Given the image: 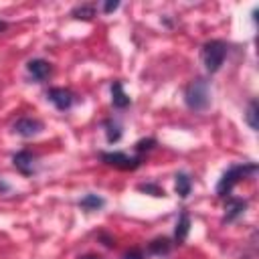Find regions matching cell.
Here are the masks:
<instances>
[{
  "instance_id": "6da1fadb",
  "label": "cell",
  "mask_w": 259,
  "mask_h": 259,
  "mask_svg": "<svg viewBox=\"0 0 259 259\" xmlns=\"http://www.w3.org/2000/svg\"><path fill=\"white\" fill-rule=\"evenodd\" d=\"M184 103L192 111H204L210 105V81L204 77L192 79L184 87Z\"/></svg>"
},
{
  "instance_id": "7a4b0ae2",
  "label": "cell",
  "mask_w": 259,
  "mask_h": 259,
  "mask_svg": "<svg viewBox=\"0 0 259 259\" xmlns=\"http://www.w3.org/2000/svg\"><path fill=\"white\" fill-rule=\"evenodd\" d=\"M227 53H229V45L221 38H212V40H206L202 45V51H200V59H202V65L206 69V73H217L225 59H227Z\"/></svg>"
},
{
  "instance_id": "3957f363",
  "label": "cell",
  "mask_w": 259,
  "mask_h": 259,
  "mask_svg": "<svg viewBox=\"0 0 259 259\" xmlns=\"http://www.w3.org/2000/svg\"><path fill=\"white\" fill-rule=\"evenodd\" d=\"M255 172H257V164H235V166H231L221 176V180L217 184V194L219 196H227L241 178H247L249 174H255Z\"/></svg>"
},
{
  "instance_id": "277c9868",
  "label": "cell",
  "mask_w": 259,
  "mask_h": 259,
  "mask_svg": "<svg viewBox=\"0 0 259 259\" xmlns=\"http://www.w3.org/2000/svg\"><path fill=\"white\" fill-rule=\"evenodd\" d=\"M101 162L119 170H136L142 164V156H130L125 152H101Z\"/></svg>"
},
{
  "instance_id": "5b68a950",
  "label": "cell",
  "mask_w": 259,
  "mask_h": 259,
  "mask_svg": "<svg viewBox=\"0 0 259 259\" xmlns=\"http://www.w3.org/2000/svg\"><path fill=\"white\" fill-rule=\"evenodd\" d=\"M42 130H45V123H42L40 119H36V117H28V115L18 117V119L12 123V132L18 134L20 138H34V136H38Z\"/></svg>"
},
{
  "instance_id": "8992f818",
  "label": "cell",
  "mask_w": 259,
  "mask_h": 259,
  "mask_svg": "<svg viewBox=\"0 0 259 259\" xmlns=\"http://www.w3.org/2000/svg\"><path fill=\"white\" fill-rule=\"evenodd\" d=\"M47 99L59 109V111H67L71 109V105L75 103V93L71 89L65 87H51L47 91Z\"/></svg>"
},
{
  "instance_id": "52a82bcc",
  "label": "cell",
  "mask_w": 259,
  "mask_h": 259,
  "mask_svg": "<svg viewBox=\"0 0 259 259\" xmlns=\"http://www.w3.org/2000/svg\"><path fill=\"white\" fill-rule=\"evenodd\" d=\"M12 164L14 168L24 174V176H32L36 172V156L30 152V150H20L12 156Z\"/></svg>"
},
{
  "instance_id": "ba28073f",
  "label": "cell",
  "mask_w": 259,
  "mask_h": 259,
  "mask_svg": "<svg viewBox=\"0 0 259 259\" xmlns=\"http://www.w3.org/2000/svg\"><path fill=\"white\" fill-rule=\"evenodd\" d=\"M247 208V200L245 198H235V196H229L227 202H225V217H223V223H233L237 221Z\"/></svg>"
},
{
  "instance_id": "9c48e42d",
  "label": "cell",
  "mask_w": 259,
  "mask_h": 259,
  "mask_svg": "<svg viewBox=\"0 0 259 259\" xmlns=\"http://www.w3.org/2000/svg\"><path fill=\"white\" fill-rule=\"evenodd\" d=\"M26 71L30 73V77H32L34 81H45V79L51 75L53 67H51V63L45 61V59H30V61L26 63Z\"/></svg>"
},
{
  "instance_id": "30bf717a",
  "label": "cell",
  "mask_w": 259,
  "mask_h": 259,
  "mask_svg": "<svg viewBox=\"0 0 259 259\" xmlns=\"http://www.w3.org/2000/svg\"><path fill=\"white\" fill-rule=\"evenodd\" d=\"M111 103H113L115 109H125L132 103L130 95L123 91V85L119 81H113L111 83Z\"/></svg>"
},
{
  "instance_id": "8fae6325",
  "label": "cell",
  "mask_w": 259,
  "mask_h": 259,
  "mask_svg": "<svg viewBox=\"0 0 259 259\" xmlns=\"http://www.w3.org/2000/svg\"><path fill=\"white\" fill-rule=\"evenodd\" d=\"M148 251H150L152 255L164 257V255H168V253L172 251V243H170L168 237H156V239H152V241L148 243Z\"/></svg>"
},
{
  "instance_id": "7c38bea8",
  "label": "cell",
  "mask_w": 259,
  "mask_h": 259,
  "mask_svg": "<svg viewBox=\"0 0 259 259\" xmlns=\"http://www.w3.org/2000/svg\"><path fill=\"white\" fill-rule=\"evenodd\" d=\"M79 206H81L83 210H87V212H93V210H99V208L105 206V198H101L99 194L89 192V194H85V196L79 200Z\"/></svg>"
},
{
  "instance_id": "4fadbf2b",
  "label": "cell",
  "mask_w": 259,
  "mask_h": 259,
  "mask_svg": "<svg viewBox=\"0 0 259 259\" xmlns=\"http://www.w3.org/2000/svg\"><path fill=\"white\" fill-rule=\"evenodd\" d=\"M188 231H190V217H188V212H182L178 217V223H176V229H174V241L184 243L186 237H188Z\"/></svg>"
},
{
  "instance_id": "5bb4252c",
  "label": "cell",
  "mask_w": 259,
  "mask_h": 259,
  "mask_svg": "<svg viewBox=\"0 0 259 259\" xmlns=\"http://www.w3.org/2000/svg\"><path fill=\"white\" fill-rule=\"evenodd\" d=\"M245 121H247V125H249L253 132H257V130H259V103H257L255 99H251V101H249V105H247Z\"/></svg>"
},
{
  "instance_id": "9a60e30c",
  "label": "cell",
  "mask_w": 259,
  "mask_h": 259,
  "mask_svg": "<svg viewBox=\"0 0 259 259\" xmlns=\"http://www.w3.org/2000/svg\"><path fill=\"white\" fill-rule=\"evenodd\" d=\"M103 127H105V140H107V144H115V142L121 140V125L115 119H105L103 121Z\"/></svg>"
},
{
  "instance_id": "2e32d148",
  "label": "cell",
  "mask_w": 259,
  "mask_h": 259,
  "mask_svg": "<svg viewBox=\"0 0 259 259\" xmlns=\"http://www.w3.org/2000/svg\"><path fill=\"white\" fill-rule=\"evenodd\" d=\"M174 178H176V192H178V196H180V198H186V196L190 194V190H192V180H190V176L184 174V172H178Z\"/></svg>"
},
{
  "instance_id": "e0dca14e",
  "label": "cell",
  "mask_w": 259,
  "mask_h": 259,
  "mask_svg": "<svg viewBox=\"0 0 259 259\" xmlns=\"http://www.w3.org/2000/svg\"><path fill=\"white\" fill-rule=\"evenodd\" d=\"M71 16L77 20H91L95 16V6L93 4H79L71 10Z\"/></svg>"
},
{
  "instance_id": "ac0fdd59",
  "label": "cell",
  "mask_w": 259,
  "mask_h": 259,
  "mask_svg": "<svg viewBox=\"0 0 259 259\" xmlns=\"http://www.w3.org/2000/svg\"><path fill=\"white\" fill-rule=\"evenodd\" d=\"M138 190H140V192H146V194H152V196H156V198H164V196H166V192H164L156 182L140 184V186H138Z\"/></svg>"
},
{
  "instance_id": "d6986e66",
  "label": "cell",
  "mask_w": 259,
  "mask_h": 259,
  "mask_svg": "<svg viewBox=\"0 0 259 259\" xmlns=\"http://www.w3.org/2000/svg\"><path fill=\"white\" fill-rule=\"evenodd\" d=\"M156 146V140L154 138H144V140H140V142H136V152L138 154H142V152H148V150H152Z\"/></svg>"
},
{
  "instance_id": "ffe728a7",
  "label": "cell",
  "mask_w": 259,
  "mask_h": 259,
  "mask_svg": "<svg viewBox=\"0 0 259 259\" xmlns=\"http://www.w3.org/2000/svg\"><path fill=\"white\" fill-rule=\"evenodd\" d=\"M117 8H119V0H107V2H103V6H101V10H103L105 14H109V12L117 10Z\"/></svg>"
},
{
  "instance_id": "44dd1931",
  "label": "cell",
  "mask_w": 259,
  "mask_h": 259,
  "mask_svg": "<svg viewBox=\"0 0 259 259\" xmlns=\"http://www.w3.org/2000/svg\"><path fill=\"white\" fill-rule=\"evenodd\" d=\"M121 259H144V253H142V251H138V249H134V251H127Z\"/></svg>"
},
{
  "instance_id": "7402d4cb",
  "label": "cell",
  "mask_w": 259,
  "mask_h": 259,
  "mask_svg": "<svg viewBox=\"0 0 259 259\" xmlns=\"http://www.w3.org/2000/svg\"><path fill=\"white\" fill-rule=\"evenodd\" d=\"M99 239L103 241V245H105V247H113V245H115V243H113V239H111L107 233H99Z\"/></svg>"
},
{
  "instance_id": "603a6c76",
  "label": "cell",
  "mask_w": 259,
  "mask_h": 259,
  "mask_svg": "<svg viewBox=\"0 0 259 259\" xmlns=\"http://www.w3.org/2000/svg\"><path fill=\"white\" fill-rule=\"evenodd\" d=\"M8 190H10V186H8V184H6V182L0 178V192H8Z\"/></svg>"
},
{
  "instance_id": "cb8c5ba5",
  "label": "cell",
  "mask_w": 259,
  "mask_h": 259,
  "mask_svg": "<svg viewBox=\"0 0 259 259\" xmlns=\"http://www.w3.org/2000/svg\"><path fill=\"white\" fill-rule=\"evenodd\" d=\"M79 259H101L99 255H81Z\"/></svg>"
},
{
  "instance_id": "d4e9b609",
  "label": "cell",
  "mask_w": 259,
  "mask_h": 259,
  "mask_svg": "<svg viewBox=\"0 0 259 259\" xmlns=\"http://www.w3.org/2000/svg\"><path fill=\"white\" fill-rule=\"evenodd\" d=\"M6 28H8V22H4V20H0V32H2V30H6Z\"/></svg>"
}]
</instances>
